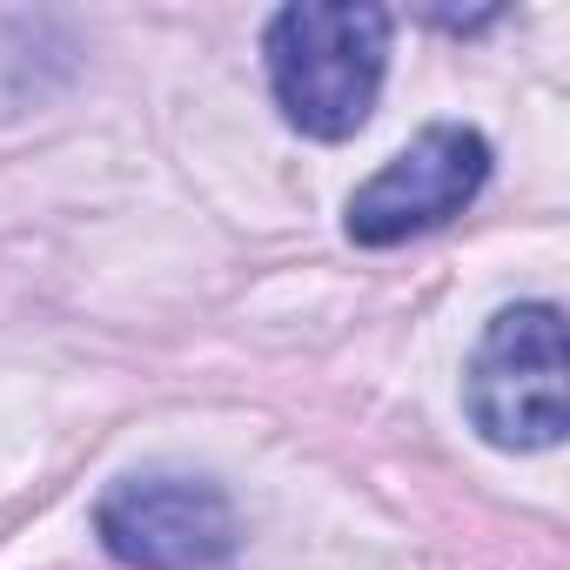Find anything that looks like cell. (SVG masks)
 Instances as JSON below:
<instances>
[{
	"label": "cell",
	"mask_w": 570,
	"mask_h": 570,
	"mask_svg": "<svg viewBox=\"0 0 570 570\" xmlns=\"http://www.w3.org/2000/svg\"><path fill=\"white\" fill-rule=\"evenodd\" d=\"M268 81L275 101L303 135L316 141H343L370 121L383 68H390V14L383 8H282L268 21Z\"/></svg>",
	"instance_id": "1"
},
{
	"label": "cell",
	"mask_w": 570,
	"mask_h": 570,
	"mask_svg": "<svg viewBox=\"0 0 570 570\" xmlns=\"http://www.w3.org/2000/svg\"><path fill=\"white\" fill-rule=\"evenodd\" d=\"M470 416L503 450H550L563 436V316L550 303L503 309L470 363Z\"/></svg>",
	"instance_id": "2"
},
{
	"label": "cell",
	"mask_w": 570,
	"mask_h": 570,
	"mask_svg": "<svg viewBox=\"0 0 570 570\" xmlns=\"http://www.w3.org/2000/svg\"><path fill=\"white\" fill-rule=\"evenodd\" d=\"M95 530L135 570H208L235 550V510L202 476H128L101 497Z\"/></svg>",
	"instance_id": "3"
},
{
	"label": "cell",
	"mask_w": 570,
	"mask_h": 570,
	"mask_svg": "<svg viewBox=\"0 0 570 570\" xmlns=\"http://www.w3.org/2000/svg\"><path fill=\"white\" fill-rule=\"evenodd\" d=\"M490 175V141L476 128H430L423 141H410L390 168H376L356 202H350V235L370 248L410 242L450 215L470 208V195Z\"/></svg>",
	"instance_id": "4"
},
{
	"label": "cell",
	"mask_w": 570,
	"mask_h": 570,
	"mask_svg": "<svg viewBox=\"0 0 570 570\" xmlns=\"http://www.w3.org/2000/svg\"><path fill=\"white\" fill-rule=\"evenodd\" d=\"M68 68H75V41L55 14L0 8V121L48 101L68 81Z\"/></svg>",
	"instance_id": "5"
}]
</instances>
